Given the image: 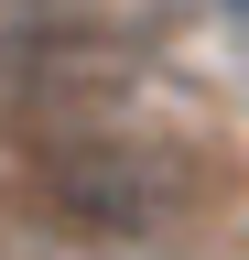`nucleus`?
<instances>
[{
  "label": "nucleus",
  "mask_w": 249,
  "mask_h": 260,
  "mask_svg": "<svg viewBox=\"0 0 249 260\" xmlns=\"http://www.w3.org/2000/svg\"><path fill=\"white\" fill-rule=\"evenodd\" d=\"M228 195V162L206 141H163V130H76V141L44 152V217L87 228V239H152V228H184Z\"/></svg>",
  "instance_id": "1"
},
{
  "label": "nucleus",
  "mask_w": 249,
  "mask_h": 260,
  "mask_svg": "<svg viewBox=\"0 0 249 260\" xmlns=\"http://www.w3.org/2000/svg\"><path fill=\"white\" fill-rule=\"evenodd\" d=\"M0 260H54V217L44 206H0Z\"/></svg>",
  "instance_id": "2"
}]
</instances>
